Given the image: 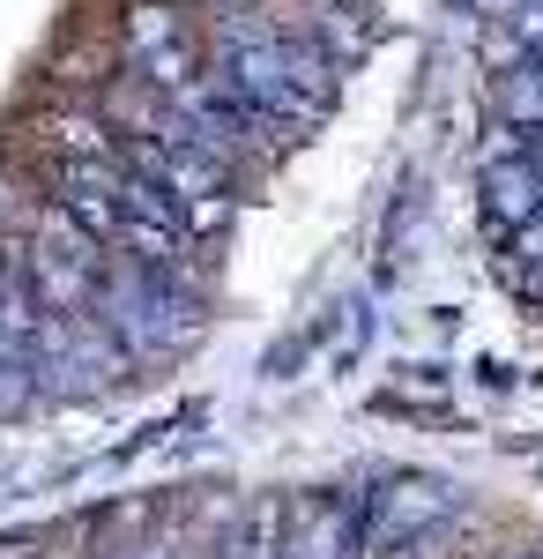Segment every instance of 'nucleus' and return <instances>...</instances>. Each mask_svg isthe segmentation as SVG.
<instances>
[{"instance_id":"obj_3","label":"nucleus","mask_w":543,"mask_h":559,"mask_svg":"<svg viewBox=\"0 0 543 559\" xmlns=\"http://www.w3.org/2000/svg\"><path fill=\"white\" fill-rule=\"evenodd\" d=\"M492 112L521 120V128H543V52H514L499 68V90H492Z\"/></svg>"},{"instance_id":"obj_2","label":"nucleus","mask_w":543,"mask_h":559,"mask_svg":"<svg viewBox=\"0 0 543 559\" xmlns=\"http://www.w3.org/2000/svg\"><path fill=\"white\" fill-rule=\"evenodd\" d=\"M179 38H194L186 15H179V0H134V8H126V31H120L126 68L149 60V52H165V45H179Z\"/></svg>"},{"instance_id":"obj_1","label":"nucleus","mask_w":543,"mask_h":559,"mask_svg":"<svg viewBox=\"0 0 543 559\" xmlns=\"http://www.w3.org/2000/svg\"><path fill=\"white\" fill-rule=\"evenodd\" d=\"M476 194H484V224H492V239L514 231V224H529L543 210V173L529 157H506V165H476Z\"/></svg>"},{"instance_id":"obj_6","label":"nucleus","mask_w":543,"mask_h":559,"mask_svg":"<svg viewBox=\"0 0 543 559\" xmlns=\"http://www.w3.org/2000/svg\"><path fill=\"white\" fill-rule=\"evenodd\" d=\"M0 292H8V261H0Z\"/></svg>"},{"instance_id":"obj_4","label":"nucleus","mask_w":543,"mask_h":559,"mask_svg":"<svg viewBox=\"0 0 543 559\" xmlns=\"http://www.w3.org/2000/svg\"><path fill=\"white\" fill-rule=\"evenodd\" d=\"M529 165L543 173V128H529Z\"/></svg>"},{"instance_id":"obj_5","label":"nucleus","mask_w":543,"mask_h":559,"mask_svg":"<svg viewBox=\"0 0 543 559\" xmlns=\"http://www.w3.org/2000/svg\"><path fill=\"white\" fill-rule=\"evenodd\" d=\"M0 559H38V545H0Z\"/></svg>"}]
</instances>
